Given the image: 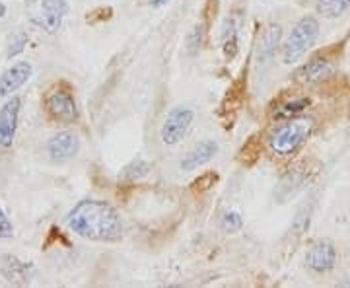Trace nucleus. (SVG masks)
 <instances>
[{"instance_id":"423d86ee","label":"nucleus","mask_w":350,"mask_h":288,"mask_svg":"<svg viewBox=\"0 0 350 288\" xmlns=\"http://www.w3.org/2000/svg\"><path fill=\"white\" fill-rule=\"evenodd\" d=\"M195 119V112L189 105H177L172 112L167 113L165 121L162 125V142L165 146H175L179 144L185 135H187L189 127Z\"/></svg>"},{"instance_id":"6e6552de","label":"nucleus","mask_w":350,"mask_h":288,"mask_svg":"<svg viewBox=\"0 0 350 288\" xmlns=\"http://www.w3.org/2000/svg\"><path fill=\"white\" fill-rule=\"evenodd\" d=\"M47 112L53 119L61 121V123H75L78 119V107H76L75 96L68 90L57 88L51 92L45 98Z\"/></svg>"},{"instance_id":"7ed1b4c3","label":"nucleus","mask_w":350,"mask_h":288,"mask_svg":"<svg viewBox=\"0 0 350 288\" xmlns=\"http://www.w3.org/2000/svg\"><path fill=\"white\" fill-rule=\"evenodd\" d=\"M317 36H319V22L313 16L301 18L300 22L292 27L290 36L284 41L282 61L286 64L300 61L301 57L312 49L313 43L317 41Z\"/></svg>"},{"instance_id":"ddd939ff","label":"nucleus","mask_w":350,"mask_h":288,"mask_svg":"<svg viewBox=\"0 0 350 288\" xmlns=\"http://www.w3.org/2000/svg\"><path fill=\"white\" fill-rule=\"evenodd\" d=\"M31 73H33L31 64L25 63V61L12 64L8 70H4V75L0 76V100L6 96H12L16 90L22 88L31 78Z\"/></svg>"},{"instance_id":"9b49d317","label":"nucleus","mask_w":350,"mask_h":288,"mask_svg":"<svg viewBox=\"0 0 350 288\" xmlns=\"http://www.w3.org/2000/svg\"><path fill=\"white\" fill-rule=\"evenodd\" d=\"M78 150H80V138L72 131L57 133L47 142V154L53 162H66V160L75 158Z\"/></svg>"},{"instance_id":"a211bd4d","label":"nucleus","mask_w":350,"mask_h":288,"mask_svg":"<svg viewBox=\"0 0 350 288\" xmlns=\"http://www.w3.org/2000/svg\"><path fill=\"white\" fill-rule=\"evenodd\" d=\"M262 154V140L259 135H253L245 140V144L241 146V150L238 154V160L243 166H253L261 158Z\"/></svg>"},{"instance_id":"f8f14e48","label":"nucleus","mask_w":350,"mask_h":288,"mask_svg":"<svg viewBox=\"0 0 350 288\" xmlns=\"http://www.w3.org/2000/svg\"><path fill=\"white\" fill-rule=\"evenodd\" d=\"M337 263V250L329 241H317L306 253V265L313 273H329Z\"/></svg>"},{"instance_id":"5701e85b","label":"nucleus","mask_w":350,"mask_h":288,"mask_svg":"<svg viewBox=\"0 0 350 288\" xmlns=\"http://www.w3.org/2000/svg\"><path fill=\"white\" fill-rule=\"evenodd\" d=\"M220 224H222V230H224L226 234H236V232L241 230L243 220H241V216H239L236 211H228V213L222 216Z\"/></svg>"},{"instance_id":"c85d7f7f","label":"nucleus","mask_w":350,"mask_h":288,"mask_svg":"<svg viewBox=\"0 0 350 288\" xmlns=\"http://www.w3.org/2000/svg\"><path fill=\"white\" fill-rule=\"evenodd\" d=\"M167 2H170V0H150V4L152 6H156V8H158V6H163V4H167Z\"/></svg>"},{"instance_id":"a878e982","label":"nucleus","mask_w":350,"mask_h":288,"mask_svg":"<svg viewBox=\"0 0 350 288\" xmlns=\"http://www.w3.org/2000/svg\"><path fill=\"white\" fill-rule=\"evenodd\" d=\"M14 236V226L8 220V216L4 214L2 207H0V239H8Z\"/></svg>"},{"instance_id":"f257e3e1","label":"nucleus","mask_w":350,"mask_h":288,"mask_svg":"<svg viewBox=\"0 0 350 288\" xmlns=\"http://www.w3.org/2000/svg\"><path fill=\"white\" fill-rule=\"evenodd\" d=\"M66 226L80 238L92 241H119L123 238V220L105 200H80L66 216Z\"/></svg>"},{"instance_id":"aec40b11","label":"nucleus","mask_w":350,"mask_h":288,"mask_svg":"<svg viewBox=\"0 0 350 288\" xmlns=\"http://www.w3.org/2000/svg\"><path fill=\"white\" fill-rule=\"evenodd\" d=\"M148 172H150L148 162H144V160H135V162L129 163L125 170L121 172V179H123V181H137V179H142V177L148 176Z\"/></svg>"},{"instance_id":"412c9836","label":"nucleus","mask_w":350,"mask_h":288,"mask_svg":"<svg viewBox=\"0 0 350 288\" xmlns=\"http://www.w3.org/2000/svg\"><path fill=\"white\" fill-rule=\"evenodd\" d=\"M206 29H208L206 24H199L193 27L191 36L187 38V49L191 55H197L199 51H202L204 41H206Z\"/></svg>"},{"instance_id":"2eb2a0df","label":"nucleus","mask_w":350,"mask_h":288,"mask_svg":"<svg viewBox=\"0 0 350 288\" xmlns=\"http://www.w3.org/2000/svg\"><path fill=\"white\" fill-rule=\"evenodd\" d=\"M218 150H220V148H218V144H216L214 140H202V142H199V144L181 160V170H183V172H193V170H197L202 163L211 162L214 156L218 154Z\"/></svg>"},{"instance_id":"f03ea898","label":"nucleus","mask_w":350,"mask_h":288,"mask_svg":"<svg viewBox=\"0 0 350 288\" xmlns=\"http://www.w3.org/2000/svg\"><path fill=\"white\" fill-rule=\"evenodd\" d=\"M313 131V119L306 115H296L286 119V123L276 127L269 138V148L280 158H288L301 148V144L310 138Z\"/></svg>"},{"instance_id":"393cba45","label":"nucleus","mask_w":350,"mask_h":288,"mask_svg":"<svg viewBox=\"0 0 350 288\" xmlns=\"http://www.w3.org/2000/svg\"><path fill=\"white\" fill-rule=\"evenodd\" d=\"M238 29H239V18H238V14H234V16H230V18L226 20L224 27H222V41L238 38Z\"/></svg>"},{"instance_id":"1a4fd4ad","label":"nucleus","mask_w":350,"mask_h":288,"mask_svg":"<svg viewBox=\"0 0 350 288\" xmlns=\"http://www.w3.org/2000/svg\"><path fill=\"white\" fill-rule=\"evenodd\" d=\"M20 109H22V100L20 98H12L0 107V146L2 148H10L14 144L18 119H20Z\"/></svg>"},{"instance_id":"dca6fc26","label":"nucleus","mask_w":350,"mask_h":288,"mask_svg":"<svg viewBox=\"0 0 350 288\" xmlns=\"http://www.w3.org/2000/svg\"><path fill=\"white\" fill-rule=\"evenodd\" d=\"M310 107V98H290V100H282L275 103L273 107V119H292L296 115H301Z\"/></svg>"},{"instance_id":"9d476101","label":"nucleus","mask_w":350,"mask_h":288,"mask_svg":"<svg viewBox=\"0 0 350 288\" xmlns=\"http://www.w3.org/2000/svg\"><path fill=\"white\" fill-rule=\"evenodd\" d=\"M331 73H333V61L327 55H317L306 64H301L294 75V80L298 84H317L329 78Z\"/></svg>"},{"instance_id":"6ab92c4d","label":"nucleus","mask_w":350,"mask_h":288,"mask_svg":"<svg viewBox=\"0 0 350 288\" xmlns=\"http://www.w3.org/2000/svg\"><path fill=\"white\" fill-rule=\"evenodd\" d=\"M315 6L323 18H338L350 8V0H317Z\"/></svg>"},{"instance_id":"b1692460","label":"nucleus","mask_w":350,"mask_h":288,"mask_svg":"<svg viewBox=\"0 0 350 288\" xmlns=\"http://www.w3.org/2000/svg\"><path fill=\"white\" fill-rule=\"evenodd\" d=\"M25 45H27V36H25L24 31L16 34V36L10 39V43H8V51H6V57H8V59H12V57H16V55L24 53Z\"/></svg>"},{"instance_id":"20e7f679","label":"nucleus","mask_w":350,"mask_h":288,"mask_svg":"<svg viewBox=\"0 0 350 288\" xmlns=\"http://www.w3.org/2000/svg\"><path fill=\"white\" fill-rule=\"evenodd\" d=\"M66 12V0H25L27 18L31 20V24H36L47 34L59 31Z\"/></svg>"},{"instance_id":"4be33fe9","label":"nucleus","mask_w":350,"mask_h":288,"mask_svg":"<svg viewBox=\"0 0 350 288\" xmlns=\"http://www.w3.org/2000/svg\"><path fill=\"white\" fill-rule=\"evenodd\" d=\"M218 183V174L216 172H206V174H202L200 177H197L189 189L193 191V193H197V195H202V193H206V191H211Z\"/></svg>"},{"instance_id":"cd10ccee","label":"nucleus","mask_w":350,"mask_h":288,"mask_svg":"<svg viewBox=\"0 0 350 288\" xmlns=\"http://www.w3.org/2000/svg\"><path fill=\"white\" fill-rule=\"evenodd\" d=\"M111 16V8H100V10H96L94 14H88V20H92V22H103V20H107Z\"/></svg>"},{"instance_id":"0eeeda50","label":"nucleus","mask_w":350,"mask_h":288,"mask_svg":"<svg viewBox=\"0 0 350 288\" xmlns=\"http://www.w3.org/2000/svg\"><path fill=\"white\" fill-rule=\"evenodd\" d=\"M313 179L312 172V162L310 160H304V162L294 163L286 174L282 176L278 187H276V199L280 202L292 199L294 195H298L301 189L306 187L310 181Z\"/></svg>"},{"instance_id":"f3484780","label":"nucleus","mask_w":350,"mask_h":288,"mask_svg":"<svg viewBox=\"0 0 350 288\" xmlns=\"http://www.w3.org/2000/svg\"><path fill=\"white\" fill-rule=\"evenodd\" d=\"M280 36H282L280 25L273 24L267 27V31L262 34L261 41H259V61L261 63H267L275 57L276 47L280 43Z\"/></svg>"},{"instance_id":"39448f33","label":"nucleus","mask_w":350,"mask_h":288,"mask_svg":"<svg viewBox=\"0 0 350 288\" xmlns=\"http://www.w3.org/2000/svg\"><path fill=\"white\" fill-rule=\"evenodd\" d=\"M245 96H247V66L241 70L238 75V78L230 84V88L226 92L224 100L220 103V109H218V115L222 119L224 127L234 125L238 113L241 112L243 103H245Z\"/></svg>"},{"instance_id":"c756f323","label":"nucleus","mask_w":350,"mask_h":288,"mask_svg":"<svg viewBox=\"0 0 350 288\" xmlns=\"http://www.w3.org/2000/svg\"><path fill=\"white\" fill-rule=\"evenodd\" d=\"M4 14H6V6H4V4H2V2H0V18H2V16H4Z\"/></svg>"},{"instance_id":"bb28decb","label":"nucleus","mask_w":350,"mask_h":288,"mask_svg":"<svg viewBox=\"0 0 350 288\" xmlns=\"http://www.w3.org/2000/svg\"><path fill=\"white\" fill-rule=\"evenodd\" d=\"M236 53H238V38L224 41V57L226 59H228V61H232V59L236 57Z\"/></svg>"},{"instance_id":"4468645a","label":"nucleus","mask_w":350,"mask_h":288,"mask_svg":"<svg viewBox=\"0 0 350 288\" xmlns=\"http://www.w3.org/2000/svg\"><path fill=\"white\" fill-rule=\"evenodd\" d=\"M0 271L4 278L16 285V287H24L31 283V276H33V267L27 263H22L20 259H16L12 255H4L2 257V263H0Z\"/></svg>"}]
</instances>
